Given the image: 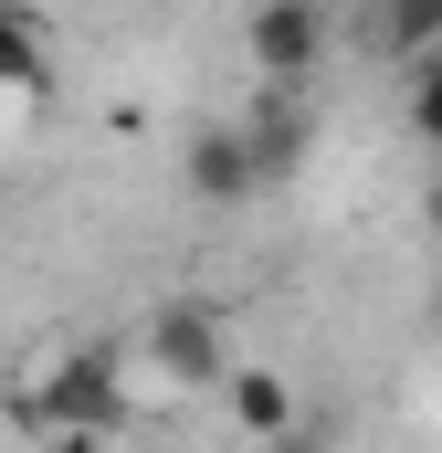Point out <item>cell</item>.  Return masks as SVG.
Wrapping results in <instances>:
<instances>
[{"label":"cell","mask_w":442,"mask_h":453,"mask_svg":"<svg viewBox=\"0 0 442 453\" xmlns=\"http://www.w3.org/2000/svg\"><path fill=\"white\" fill-rule=\"evenodd\" d=\"M21 422L32 433H116L126 422V369H116V348L106 338H85V348H64V358H42L32 380H21Z\"/></svg>","instance_id":"6da1fadb"},{"label":"cell","mask_w":442,"mask_h":453,"mask_svg":"<svg viewBox=\"0 0 442 453\" xmlns=\"http://www.w3.org/2000/svg\"><path fill=\"white\" fill-rule=\"evenodd\" d=\"M137 358H148L169 390H232V327H221V306H201V296L158 306L148 338H137Z\"/></svg>","instance_id":"7a4b0ae2"},{"label":"cell","mask_w":442,"mask_h":453,"mask_svg":"<svg viewBox=\"0 0 442 453\" xmlns=\"http://www.w3.org/2000/svg\"><path fill=\"white\" fill-rule=\"evenodd\" d=\"M232 127H242V148H253V180H263V190L306 180V158H316V96H306V85H263Z\"/></svg>","instance_id":"3957f363"},{"label":"cell","mask_w":442,"mask_h":453,"mask_svg":"<svg viewBox=\"0 0 442 453\" xmlns=\"http://www.w3.org/2000/svg\"><path fill=\"white\" fill-rule=\"evenodd\" d=\"M242 53H253L263 85H306V74L327 64V11H316V0H274V11L242 21Z\"/></svg>","instance_id":"277c9868"},{"label":"cell","mask_w":442,"mask_h":453,"mask_svg":"<svg viewBox=\"0 0 442 453\" xmlns=\"http://www.w3.org/2000/svg\"><path fill=\"white\" fill-rule=\"evenodd\" d=\"M179 180L201 190V201H253L263 180H253V148H242V127H201L190 148H179Z\"/></svg>","instance_id":"5b68a950"},{"label":"cell","mask_w":442,"mask_h":453,"mask_svg":"<svg viewBox=\"0 0 442 453\" xmlns=\"http://www.w3.org/2000/svg\"><path fill=\"white\" fill-rule=\"evenodd\" d=\"M221 422H232L242 443H285L306 411H295V390H285L274 369H232V390H221Z\"/></svg>","instance_id":"8992f818"},{"label":"cell","mask_w":442,"mask_h":453,"mask_svg":"<svg viewBox=\"0 0 442 453\" xmlns=\"http://www.w3.org/2000/svg\"><path fill=\"white\" fill-rule=\"evenodd\" d=\"M369 53H390V64H432L442 53V0H400V11H369Z\"/></svg>","instance_id":"52a82bcc"},{"label":"cell","mask_w":442,"mask_h":453,"mask_svg":"<svg viewBox=\"0 0 442 453\" xmlns=\"http://www.w3.org/2000/svg\"><path fill=\"white\" fill-rule=\"evenodd\" d=\"M42 74H53V42L21 11H0V85H42Z\"/></svg>","instance_id":"ba28073f"},{"label":"cell","mask_w":442,"mask_h":453,"mask_svg":"<svg viewBox=\"0 0 442 453\" xmlns=\"http://www.w3.org/2000/svg\"><path fill=\"white\" fill-rule=\"evenodd\" d=\"M411 127H422V148H442V53L411 74Z\"/></svg>","instance_id":"9c48e42d"},{"label":"cell","mask_w":442,"mask_h":453,"mask_svg":"<svg viewBox=\"0 0 442 453\" xmlns=\"http://www.w3.org/2000/svg\"><path fill=\"white\" fill-rule=\"evenodd\" d=\"M263 453H327V433H316V422H295L285 443H263Z\"/></svg>","instance_id":"30bf717a"}]
</instances>
